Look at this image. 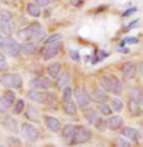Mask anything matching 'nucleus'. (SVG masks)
I'll return each mask as SVG.
<instances>
[{
  "label": "nucleus",
  "instance_id": "f257e3e1",
  "mask_svg": "<svg viewBox=\"0 0 143 147\" xmlns=\"http://www.w3.org/2000/svg\"><path fill=\"white\" fill-rule=\"evenodd\" d=\"M100 86L104 92H111L117 96L122 93V83L117 76L113 75H103L100 78Z\"/></svg>",
  "mask_w": 143,
  "mask_h": 147
},
{
  "label": "nucleus",
  "instance_id": "f03ea898",
  "mask_svg": "<svg viewBox=\"0 0 143 147\" xmlns=\"http://www.w3.org/2000/svg\"><path fill=\"white\" fill-rule=\"evenodd\" d=\"M0 47L6 50L11 57H18V56L21 54V51H22V46H21L17 40H14L13 38H10V36L1 39Z\"/></svg>",
  "mask_w": 143,
  "mask_h": 147
},
{
  "label": "nucleus",
  "instance_id": "7ed1b4c3",
  "mask_svg": "<svg viewBox=\"0 0 143 147\" xmlns=\"http://www.w3.org/2000/svg\"><path fill=\"white\" fill-rule=\"evenodd\" d=\"M0 83L6 88H11V89H18L22 85V78L18 74H4L0 78Z\"/></svg>",
  "mask_w": 143,
  "mask_h": 147
},
{
  "label": "nucleus",
  "instance_id": "20e7f679",
  "mask_svg": "<svg viewBox=\"0 0 143 147\" xmlns=\"http://www.w3.org/2000/svg\"><path fill=\"white\" fill-rule=\"evenodd\" d=\"M92 138V132L89 131L88 128L85 126H78L76 129V133H75V138H74V144H84L86 142H89Z\"/></svg>",
  "mask_w": 143,
  "mask_h": 147
},
{
  "label": "nucleus",
  "instance_id": "39448f33",
  "mask_svg": "<svg viewBox=\"0 0 143 147\" xmlns=\"http://www.w3.org/2000/svg\"><path fill=\"white\" fill-rule=\"evenodd\" d=\"M14 100H16V93L14 92H6L1 97H0V114L6 113L10 107L14 104Z\"/></svg>",
  "mask_w": 143,
  "mask_h": 147
},
{
  "label": "nucleus",
  "instance_id": "423d86ee",
  "mask_svg": "<svg viewBox=\"0 0 143 147\" xmlns=\"http://www.w3.org/2000/svg\"><path fill=\"white\" fill-rule=\"evenodd\" d=\"M42 28L39 24H31L29 26H26L24 29H21L18 32V38L20 39H24V40H28V39H34L35 35L39 32Z\"/></svg>",
  "mask_w": 143,
  "mask_h": 147
},
{
  "label": "nucleus",
  "instance_id": "0eeeda50",
  "mask_svg": "<svg viewBox=\"0 0 143 147\" xmlns=\"http://www.w3.org/2000/svg\"><path fill=\"white\" fill-rule=\"evenodd\" d=\"M61 50V45L60 43H49V45H45V47L42 50V56L45 60H50L54 58Z\"/></svg>",
  "mask_w": 143,
  "mask_h": 147
},
{
  "label": "nucleus",
  "instance_id": "6e6552de",
  "mask_svg": "<svg viewBox=\"0 0 143 147\" xmlns=\"http://www.w3.org/2000/svg\"><path fill=\"white\" fill-rule=\"evenodd\" d=\"M22 135L25 136V139H28L29 142H35V140L38 139V136H39V132L38 129L32 126L31 123H24L22 125Z\"/></svg>",
  "mask_w": 143,
  "mask_h": 147
},
{
  "label": "nucleus",
  "instance_id": "1a4fd4ad",
  "mask_svg": "<svg viewBox=\"0 0 143 147\" xmlns=\"http://www.w3.org/2000/svg\"><path fill=\"white\" fill-rule=\"evenodd\" d=\"M122 75H124V79L125 81H131L136 76V64L129 61V63H125L122 65Z\"/></svg>",
  "mask_w": 143,
  "mask_h": 147
},
{
  "label": "nucleus",
  "instance_id": "9d476101",
  "mask_svg": "<svg viewBox=\"0 0 143 147\" xmlns=\"http://www.w3.org/2000/svg\"><path fill=\"white\" fill-rule=\"evenodd\" d=\"M75 98H76V101H78V106L81 107V108H86V107L89 106V103H90V97H89V94L84 89L75 90Z\"/></svg>",
  "mask_w": 143,
  "mask_h": 147
},
{
  "label": "nucleus",
  "instance_id": "9b49d317",
  "mask_svg": "<svg viewBox=\"0 0 143 147\" xmlns=\"http://www.w3.org/2000/svg\"><path fill=\"white\" fill-rule=\"evenodd\" d=\"M31 86H32V88H36V89H49L51 86V83L47 78L39 76V78H35V79L31 81Z\"/></svg>",
  "mask_w": 143,
  "mask_h": 147
},
{
  "label": "nucleus",
  "instance_id": "f8f14e48",
  "mask_svg": "<svg viewBox=\"0 0 143 147\" xmlns=\"http://www.w3.org/2000/svg\"><path fill=\"white\" fill-rule=\"evenodd\" d=\"M121 133H122L124 138H126V139H129V140H134V142H138V140L140 139V133H139V131H136L135 128L126 126V128L122 129Z\"/></svg>",
  "mask_w": 143,
  "mask_h": 147
},
{
  "label": "nucleus",
  "instance_id": "ddd939ff",
  "mask_svg": "<svg viewBox=\"0 0 143 147\" xmlns=\"http://www.w3.org/2000/svg\"><path fill=\"white\" fill-rule=\"evenodd\" d=\"M76 129H78V126H74V125L64 126V129H63V138L65 140H68L69 143H72V142H74V138H75Z\"/></svg>",
  "mask_w": 143,
  "mask_h": 147
},
{
  "label": "nucleus",
  "instance_id": "4468645a",
  "mask_svg": "<svg viewBox=\"0 0 143 147\" xmlns=\"http://www.w3.org/2000/svg\"><path fill=\"white\" fill-rule=\"evenodd\" d=\"M45 125L53 132H59L60 128H61V123L57 118L54 117H45Z\"/></svg>",
  "mask_w": 143,
  "mask_h": 147
},
{
  "label": "nucleus",
  "instance_id": "2eb2a0df",
  "mask_svg": "<svg viewBox=\"0 0 143 147\" xmlns=\"http://www.w3.org/2000/svg\"><path fill=\"white\" fill-rule=\"evenodd\" d=\"M129 113L134 115V117L143 114V110H142V107H140V104H139V100L138 98H131L129 100Z\"/></svg>",
  "mask_w": 143,
  "mask_h": 147
},
{
  "label": "nucleus",
  "instance_id": "dca6fc26",
  "mask_svg": "<svg viewBox=\"0 0 143 147\" xmlns=\"http://www.w3.org/2000/svg\"><path fill=\"white\" fill-rule=\"evenodd\" d=\"M0 31L10 36L13 33V20H0Z\"/></svg>",
  "mask_w": 143,
  "mask_h": 147
},
{
  "label": "nucleus",
  "instance_id": "f3484780",
  "mask_svg": "<svg viewBox=\"0 0 143 147\" xmlns=\"http://www.w3.org/2000/svg\"><path fill=\"white\" fill-rule=\"evenodd\" d=\"M122 123H124L122 118H121V117H118V115H114V117H111V118L109 119L107 125H109L110 129H113V131H117V129H119V128L122 126Z\"/></svg>",
  "mask_w": 143,
  "mask_h": 147
},
{
  "label": "nucleus",
  "instance_id": "a211bd4d",
  "mask_svg": "<svg viewBox=\"0 0 143 147\" xmlns=\"http://www.w3.org/2000/svg\"><path fill=\"white\" fill-rule=\"evenodd\" d=\"M3 125H4V128L9 129L10 132H14V133L17 132V122H16L14 118H10V117L4 118V119H3Z\"/></svg>",
  "mask_w": 143,
  "mask_h": 147
},
{
  "label": "nucleus",
  "instance_id": "6ab92c4d",
  "mask_svg": "<svg viewBox=\"0 0 143 147\" xmlns=\"http://www.w3.org/2000/svg\"><path fill=\"white\" fill-rule=\"evenodd\" d=\"M69 81H71L69 74H63V75H60L59 79H57V88H59V89H65L67 85L69 83Z\"/></svg>",
  "mask_w": 143,
  "mask_h": 147
},
{
  "label": "nucleus",
  "instance_id": "aec40b11",
  "mask_svg": "<svg viewBox=\"0 0 143 147\" xmlns=\"http://www.w3.org/2000/svg\"><path fill=\"white\" fill-rule=\"evenodd\" d=\"M63 107H64V111L68 115H75L76 114V106L74 104V101L68 100V101H63Z\"/></svg>",
  "mask_w": 143,
  "mask_h": 147
},
{
  "label": "nucleus",
  "instance_id": "412c9836",
  "mask_svg": "<svg viewBox=\"0 0 143 147\" xmlns=\"http://www.w3.org/2000/svg\"><path fill=\"white\" fill-rule=\"evenodd\" d=\"M85 117H86V119H88L90 123H93L94 126H96L97 122L100 121V118H99L97 113H96V111H93V110H88V111L85 113Z\"/></svg>",
  "mask_w": 143,
  "mask_h": 147
},
{
  "label": "nucleus",
  "instance_id": "4be33fe9",
  "mask_svg": "<svg viewBox=\"0 0 143 147\" xmlns=\"http://www.w3.org/2000/svg\"><path fill=\"white\" fill-rule=\"evenodd\" d=\"M28 96H29V98H31L32 101H36V103H45V94L40 93V92H38V90H31V92L28 93Z\"/></svg>",
  "mask_w": 143,
  "mask_h": 147
},
{
  "label": "nucleus",
  "instance_id": "5701e85b",
  "mask_svg": "<svg viewBox=\"0 0 143 147\" xmlns=\"http://www.w3.org/2000/svg\"><path fill=\"white\" fill-rule=\"evenodd\" d=\"M60 69H61V64L60 63H53V64H50V65L47 67V72L53 78H57L59 76Z\"/></svg>",
  "mask_w": 143,
  "mask_h": 147
},
{
  "label": "nucleus",
  "instance_id": "b1692460",
  "mask_svg": "<svg viewBox=\"0 0 143 147\" xmlns=\"http://www.w3.org/2000/svg\"><path fill=\"white\" fill-rule=\"evenodd\" d=\"M25 115H26V118L28 119H31V121H38V110L35 108L34 106H28L26 107V113H25Z\"/></svg>",
  "mask_w": 143,
  "mask_h": 147
},
{
  "label": "nucleus",
  "instance_id": "393cba45",
  "mask_svg": "<svg viewBox=\"0 0 143 147\" xmlns=\"http://www.w3.org/2000/svg\"><path fill=\"white\" fill-rule=\"evenodd\" d=\"M26 11L29 13V16L32 17H39L40 16V10H39V6L36 3H29L26 6Z\"/></svg>",
  "mask_w": 143,
  "mask_h": 147
},
{
  "label": "nucleus",
  "instance_id": "a878e982",
  "mask_svg": "<svg viewBox=\"0 0 143 147\" xmlns=\"http://www.w3.org/2000/svg\"><path fill=\"white\" fill-rule=\"evenodd\" d=\"M22 53H25V54H35L36 53V45L35 43H25V45H22Z\"/></svg>",
  "mask_w": 143,
  "mask_h": 147
},
{
  "label": "nucleus",
  "instance_id": "bb28decb",
  "mask_svg": "<svg viewBox=\"0 0 143 147\" xmlns=\"http://www.w3.org/2000/svg\"><path fill=\"white\" fill-rule=\"evenodd\" d=\"M114 144L115 147H131V143L126 140V138H117Z\"/></svg>",
  "mask_w": 143,
  "mask_h": 147
},
{
  "label": "nucleus",
  "instance_id": "cd10ccee",
  "mask_svg": "<svg viewBox=\"0 0 143 147\" xmlns=\"http://www.w3.org/2000/svg\"><path fill=\"white\" fill-rule=\"evenodd\" d=\"M111 107H113V110H114L115 113H119V111L122 110L124 104H122V101H121L119 98H114V100L111 101Z\"/></svg>",
  "mask_w": 143,
  "mask_h": 147
},
{
  "label": "nucleus",
  "instance_id": "c85d7f7f",
  "mask_svg": "<svg viewBox=\"0 0 143 147\" xmlns=\"http://www.w3.org/2000/svg\"><path fill=\"white\" fill-rule=\"evenodd\" d=\"M45 103H47V106H56V101H57V98L56 96L53 94V93H46L45 94Z\"/></svg>",
  "mask_w": 143,
  "mask_h": 147
},
{
  "label": "nucleus",
  "instance_id": "c756f323",
  "mask_svg": "<svg viewBox=\"0 0 143 147\" xmlns=\"http://www.w3.org/2000/svg\"><path fill=\"white\" fill-rule=\"evenodd\" d=\"M94 98H96V101H99V103H104V101L107 100V96H106V93H104L103 90H97V92L94 93Z\"/></svg>",
  "mask_w": 143,
  "mask_h": 147
},
{
  "label": "nucleus",
  "instance_id": "7c9ffc66",
  "mask_svg": "<svg viewBox=\"0 0 143 147\" xmlns=\"http://www.w3.org/2000/svg\"><path fill=\"white\" fill-rule=\"evenodd\" d=\"M60 40H61V35L60 33H54V35H51L50 38L46 39V45H49V43H59Z\"/></svg>",
  "mask_w": 143,
  "mask_h": 147
},
{
  "label": "nucleus",
  "instance_id": "2f4dec72",
  "mask_svg": "<svg viewBox=\"0 0 143 147\" xmlns=\"http://www.w3.org/2000/svg\"><path fill=\"white\" fill-rule=\"evenodd\" d=\"M24 107H25L24 101H22V100H18L17 103H16V106H14V113H16V114H21L22 110H24Z\"/></svg>",
  "mask_w": 143,
  "mask_h": 147
},
{
  "label": "nucleus",
  "instance_id": "473e14b6",
  "mask_svg": "<svg viewBox=\"0 0 143 147\" xmlns=\"http://www.w3.org/2000/svg\"><path fill=\"white\" fill-rule=\"evenodd\" d=\"M71 96H72V89L71 88H65L64 92H63V101H68V100H71Z\"/></svg>",
  "mask_w": 143,
  "mask_h": 147
},
{
  "label": "nucleus",
  "instance_id": "72a5a7b5",
  "mask_svg": "<svg viewBox=\"0 0 143 147\" xmlns=\"http://www.w3.org/2000/svg\"><path fill=\"white\" fill-rule=\"evenodd\" d=\"M7 67H9L7 65V60H6L3 53H0V71H6Z\"/></svg>",
  "mask_w": 143,
  "mask_h": 147
},
{
  "label": "nucleus",
  "instance_id": "f704fd0d",
  "mask_svg": "<svg viewBox=\"0 0 143 147\" xmlns=\"http://www.w3.org/2000/svg\"><path fill=\"white\" fill-rule=\"evenodd\" d=\"M111 111H113V108H110L106 103H103V104L100 106V113L103 115H110L111 114Z\"/></svg>",
  "mask_w": 143,
  "mask_h": 147
},
{
  "label": "nucleus",
  "instance_id": "c9c22d12",
  "mask_svg": "<svg viewBox=\"0 0 143 147\" xmlns=\"http://www.w3.org/2000/svg\"><path fill=\"white\" fill-rule=\"evenodd\" d=\"M68 54H69V57L72 58V60H74V61H78V60H79V53H78V51H76V50H69V53H68Z\"/></svg>",
  "mask_w": 143,
  "mask_h": 147
},
{
  "label": "nucleus",
  "instance_id": "e433bc0d",
  "mask_svg": "<svg viewBox=\"0 0 143 147\" xmlns=\"http://www.w3.org/2000/svg\"><path fill=\"white\" fill-rule=\"evenodd\" d=\"M96 56H97V58L94 60V63H96V61H100V60H104V58L107 57V53H104V51H97Z\"/></svg>",
  "mask_w": 143,
  "mask_h": 147
},
{
  "label": "nucleus",
  "instance_id": "4c0bfd02",
  "mask_svg": "<svg viewBox=\"0 0 143 147\" xmlns=\"http://www.w3.org/2000/svg\"><path fill=\"white\" fill-rule=\"evenodd\" d=\"M106 123H107L106 121H101V119H100V121L97 122V125H96V128H97L100 132H103L104 129H106Z\"/></svg>",
  "mask_w": 143,
  "mask_h": 147
},
{
  "label": "nucleus",
  "instance_id": "58836bf2",
  "mask_svg": "<svg viewBox=\"0 0 143 147\" xmlns=\"http://www.w3.org/2000/svg\"><path fill=\"white\" fill-rule=\"evenodd\" d=\"M0 20H11V14L9 11H1L0 13Z\"/></svg>",
  "mask_w": 143,
  "mask_h": 147
},
{
  "label": "nucleus",
  "instance_id": "ea45409f",
  "mask_svg": "<svg viewBox=\"0 0 143 147\" xmlns=\"http://www.w3.org/2000/svg\"><path fill=\"white\" fill-rule=\"evenodd\" d=\"M125 43H132V45H135V43H138V39H136V38H126V39H124L122 45H125Z\"/></svg>",
  "mask_w": 143,
  "mask_h": 147
},
{
  "label": "nucleus",
  "instance_id": "a19ab883",
  "mask_svg": "<svg viewBox=\"0 0 143 147\" xmlns=\"http://www.w3.org/2000/svg\"><path fill=\"white\" fill-rule=\"evenodd\" d=\"M38 6H47L50 3V0H35Z\"/></svg>",
  "mask_w": 143,
  "mask_h": 147
},
{
  "label": "nucleus",
  "instance_id": "79ce46f5",
  "mask_svg": "<svg viewBox=\"0 0 143 147\" xmlns=\"http://www.w3.org/2000/svg\"><path fill=\"white\" fill-rule=\"evenodd\" d=\"M9 143L10 144H20V140L17 139V138H9Z\"/></svg>",
  "mask_w": 143,
  "mask_h": 147
},
{
  "label": "nucleus",
  "instance_id": "37998d69",
  "mask_svg": "<svg viewBox=\"0 0 143 147\" xmlns=\"http://www.w3.org/2000/svg\"><path fill=\"white\" fill-rule=\"evenodd\" d=\"M138 25H139V20H136V21H132V22H131V25H128V26H126V29H132V28L138 26Z\"/></svg>",
  "mask_w": 143,
  "mask_h": 147
},
{
  "label": "nucleus",
  "instance_id": "c03bdc74",
  "mask_svg": "<svg viewBox=\"0 0 143 147\" xmlns=\"http://www.w3.org/2000/svg\"><path fill=\"white\" fill-rule=\"evenodd\" d=\"M135 11H136V8H129V10H126L122 16H124V17H128V16H131V14H134Z\"/></svg>",
  "mask_w": 143,
  "mask_h": 147
},
{
  "label": "nucleus",
  "instance_id": "a18cd8bd",
  "mask_svg": "<svg viewBox=\"0 0 143 147\" xmlns=\"http://www.w3.org/2000/svg\"><path fill=\"white\" fill-rule=\"evenodd\" d=\"M71 4L78 7V6H81V4H82V0H71Z\"/></svg>",
  "mask_w": 143,
  "mask_h": 147
},
{
  "label": "nucleus",
  "instance_id": "49530a36",
  "mask_svg": "<svg viewBox=\"0 0 143 147\" xmlns=\"http://www.w3.org/2000/svg\"><path fill=\"white\" fill-rule=\"evenodd\" d=\"M140 74H142V76H143V61L140 63Z\"/></svg>",
  "mask_w": 143,
  "mask_h": 147
},
{
  "label": "nucleus",
  "instance_id": "de8ad7c7",
  "mask_svg": "<svg viewBox=\"0 0 143 147\" xmlns=\"http://www.w3.org/2000/svg\"><path fill=\"white\" fill-rule=\"evenodd\" d=\"M140 101L143 103V90H142V93H140Z\"/></svg>",
  "mask_w": 143,
  "mask_h": 147
},
{
  "label": "nucleus",
  "instance_id": "09e8293b",
  "mask_svg": "<svg viewBox=\"0 0 143 147\" xmlns=\"http://www.w3.org/2000/svg\"><path fill=\"white\" fill-rule=\"evenodd\" d=\"M1 39H3V38H1V35H0V42H1Z\"/></svg>",
  "mask_w": 143,
  "mask_h": 147
},
{
  "label": "nucleus",
  "instance_id": "8fccbe9b",
  "mask_svg": "<svg viewBox=\"0 0 143 147\" xmlns=\"http://www.w3.org/2000/svg\"><path fill=\"white\" fill-rule=\"evenodd\" d=\"M0 147H3V146H0Z\"/></svg>",
  "mask_w": 143,
  "mask_h": 147
}]
</instances>
